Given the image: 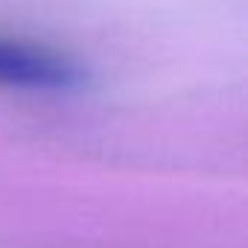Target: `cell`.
Returning <instances> with one entry per match:
<instances>
[{
    "label": "cell",
    "mask_w": 248,
    "mask_h": 248,
    "mask_svg": "<svg viewBox=\"0 0 248 248\" xmlns=\"http://www.w3.org/2000/svg\"><path fill=\"white\" fill-rule=\"evenodd\" d=\"M85 70L64 53L41 44L0 38V88L9 91H73Z\"/></svg>",
    "instance_id": "1"
}]
</instances>
